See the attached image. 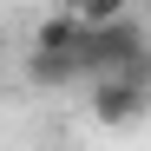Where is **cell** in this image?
I'll use <instances>...</instances> for the list:
<instances>
[{"label":"cell","instance_id":"cell-1","mask_svg":"<svg viewBox=\"0 0 151 151\" xmlns=\"http://www.w3.org/2000/svg\"><path fill=\"white\" fill-rule=\"evenodd\" d=\"M151 66V40L132 13L125 20H105V27H92L86 40V79H112V72H145Z\"/></svg>","mask_w":151,"mask_h":151},{"label":"cell","instance_id":"cell-2","mask_svg":"<svg viewBox=\"0 0 151 151\" xmlns=\"http://www.w3.org/2000/svg\"><path fill=\"white\" fill-rule=\"evenodd\" d=\"M86 105H92V125H105V132H132V125L151 112V66H145V72L92 79V86H86Z\"/></svg>","mask_w":151,"mask_h":151},{"label":"cell","instance_id":"cell-3","mask_svg":"<svg viewBox=\"0 0 151 151\" xmlns=\"http://www.w3.org/2000/svg\"><path fill=\"white\" fill-rule=\"evenodd\" d=\"M86 40H92V27H86L79 13H66V7H53L33 27V46H40V53H79L86 59Z\"/></svg>","mask_w":151,"mask_h":151},{"label":"cell","instance_id":"cell-4","mask_svg":"<svg viewBox=\"0 0 151 151\" xmlns=\"http://www.w3.org/2000/svg\"><path fill=\"white\" fill-rule=\"evenodd\" d=\"M27 79H33L40 92L79 86V79H86V59H79V53H40V46H33V53H27Z\"/></svg>","mask_w":151,"mask_h":151},{"label":"cell","instance_id":"cell-5","mask_svg":"<svg viewBox=\"0 0 151 151\" xmlns=\"http://www.w3.org/2000/svg\"><path fill=\"white\" fill-rule=\"evenodd\" d=\"M66 13H79L86 27H105V20H125L132 13V0H59Z\"/></svg>","mask_w":151,"mask_h":151}]
</instances>
